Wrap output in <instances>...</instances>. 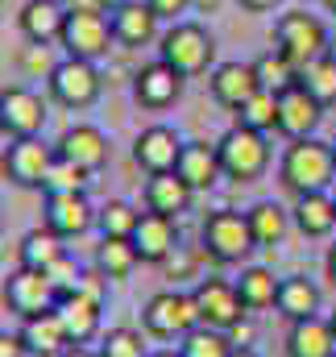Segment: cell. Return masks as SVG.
Segmentation results:
<instances>
[{"instance_id": "obj_54", "label": "cell", "mask_w": 336, "mask_h": 357, "mask_svg": "<svg viewBox=\"0 0 336 357\" xmlns=\"http://www.w3.org/2000/svg\"><path fill=\"white\" fill-rule=\"evenodd\" d=\"M50 4H67V0H50Z\"/></svg>"}, {"instance_id": "obj_36", "label": "cell", "mask_w": 336, "mask_h": 357, "mask_svg": "<svg viewBox=\"0 0 336 357\" xmlns=\"http://www.w3.org/2000/svg\"><path fill=\"white\" fill-rule=\"evenodd\" d=\"M178 354L183 357H233V341H229V333H220V328L195 324V328L178 341Z\"/></svg>"}, {"instance_id": "obj_14", "label": "cell", "mask_w": 336, "mask_h": 357, "mask_svg": "<svg viewBox=\"0 0 336 357\" xmlns=\"http://www.w3.org/2000/svg\"><path fill=\"white\" fill-rule=\"evenodd\" d=\"M96 212L87 191H75V195H46V208H42V225L54 229L63 241H75L96 229Z\"/></svg>"}, {"instance_id": "obj_10", "label": "cell", "mask_w": 336, "mask_h": 357, "mask_svg": "<svg viewBox=\"0 0 336 357\" xmlns=\"http://www.w3.org/2000/svg\"><path fill=\"white\" fill-rule=\"evenodd\" d=\"M191 299H195L199 324L220 328V333H229L245 316V303L237 295V282H229V278H199L195 291H191Z\"/></svg>"}, {"instance_id": "obj_22", "label": "cell", "mask_w": 336, "mask_h": 357, "mask_svg": "<svg viewBox=\"0 0 336 357\" xmlns=\"http://www.w3.org/2000/svg\"><path fill=\"white\" fill-rule=\"evenodd\" d=\"M108 21H112L116 46H150V42L158 38V13H154L146 0L121 4L116 13H108Z\"/></svg>"}, {"instance_id": "obj_55", "label": "cell", "mask_w": 336, "mask_h": 357, "mask_svg": "<svg viewBox=\"0 0 336 357\" xmlns=\"http://www.w3.org/2000/svg\"><path fill=\"white\" fill-rule=\"evenodd\" d=\"M333 204H336V191H333Z\"/></svg>"}, {"instance_id": "obj_11", "label": "cell", "mask_w": 336, "mask_h": 357, "mask_svg": "<svg viewBox=\"0 0 336 357\" xmlns=\"http://www.w3.org/2000/svg\"><path fill=\"white\" fill-rule=\"evenodd\" d=\"M46 100L33 88H4L0 91V133L8 137H42L46 129Z\"/></svg>"}, {"instance_id": "obj_31", "label": "cell", "mask_w": 336, "mask_h": 357, "mask_svg": "<svg viewBox=\"0 0 336 357\" xmlns=\"http://www.w3.org/2000/svg\"><path fill=\"white\" fill-rule=\"evenodd\" d=\"M278 282H282V278H274L266 266L241 270V278H237V295H241L245 312H266V307H274V299H278Z\"/></svg>"}, {"instance_id": "obj_49", "label": "cell", "mask_w": 336, "mask_h": 357, "mask_svg": "<svg viewBox=\"0 0 336 357\" xmlns=\"http://www.w3.org/2000/svg\"><path fill=\"white\" fill-rule=\"evenodd\" d=\"M150 357H183L178 349H158V354H150Z\"/></svg>"}, {"instance_id": "obj_27", "label": "cell", "mask_w": 336, "mask_h": 357, "mask_svg": "<svg viewBox=\"0 0 336 357\" xmlns=\"http://www.w3.org/2000/svg\"><path fill=\"white\" fill-rule=\"evenodd\" d=\"M291 220L303 237H328L336 229V204L333 191H312V195H295Z\"/></svg>"}, {"instance_id": "obj_4", "label": "cell", "mask_w": 336, "mask_h": 357, "mask_svg": "<svg viewBox=\"0 0 336 357\" xmlns=\"http://www.w3.org/2000/svg\"><path fill=\"white\" fill-rule=\"evenodd\" d=\"M158 59L170 63L183 79H191V75H204L212 67L216 42H212V33L199 21H174L167 33L158 38Z\"/></svg>"}, {"instance_id": "obj_13", "label": "cell", "mask_w": 336, "mask_h": 357, "mask_svg": "<svg viewBox=\"0 0 336 357\" xmlns=\"http://www.w3.org/2000/svg\"><path fill=\"white\" fill-rule=\"evenodd\" d=\"M54 316L63 320V328H67V341H71V345H87V341H96V337H100V324H104L100 295H96V291H87V287L59 295Z\"/></svg>"}, {"instance_id": "obj_48", "label": "cell", "mask_w": 336, "mask_h": 357, "mask_svg": "<svg viewBox=\"0 0 336 357\" xmlns=\"http://www.w3.org/2000/svg\"><path fill=\"white\" fill-rule=\"evenodd\" d=\"M91 4H96V8H104V13H116V8H121V4H129V0H91Z\"/></svg>"}, {"instance_id": "obj_2", "label": "cell", "mask_w": 336, "mask_h": 357, "mask_svg": "<svg viewBox=\"0 0 336 357\" xmlns=\"http://www.w3.org/2000/svg\"><path fill=\"white\" fill-rule=\"evenodd\" d=\"M274 50L295 67L303 71L307 63H316L320 54H328V29L316 13L307 8H291L274 21Z\"/></svg>"}, {"instance_id": "obj_35", "label": "cell", "mask_w": 336, "mask_h": 357, "mask_svg": "<svg viewBox=\"0 0 336 357\" xmlns=\"http://www.w3.org/2000/svg\"><path fill=\"white\" fill-rule=\"evenodd\" d=\"M137 220H142V212L129 204V199H108L100 212H96V229H100V237H133V229H137Z\"/></svg>"}, {"instance_id": "obj_43", "label": "cell", "mask_w": 336, "mask_h": 357, "mask_svg": "<svg viewBox=\"0 0 336 357\" xmlns=\"http://www.w3.org/2000/svg\"><path fill=\"white\" fill-rule=\"evenodd\" d=\"M253 337H257V324H253V312H245V316L229 328V341H233V349H250Z\"/></svg>"}, {"instance_id": "obj_46", "label": "cell", "mask_w": 336, "mask_h": 357, "mask_svg": "<svg viewBox=\"0 0 336 357\" xmlns=\"http://www.w3.org/2000/svg\"><path fill=\"white\" fill-rule=\"evenodd\" d=\"M324 274L333 278V287H336V241L328 245V258H324Z\"/></svg>"}, {"instance_id": "obj_24", "label": "cell", "mask_w": 336, "mask_h": 357, "mask_svg": "<svg viewBox=\"0 0 336 357\" xmlns=\"http://www.w3.org/2000/svg\"><path fill=\"white\" fill-rule=\"evenodd\" d=\"M63 21H67V8L50 4V0H25L21 13H17V25H21L25 42H38V46L59 42L63 38Z\"/></svg>"}, {"instance_id": "obj_7", "label": "cell", "mask_w": 336, "mask_h": 357, "mask_svg": "<svg viewBox=\"0 0 336 357\" xmlns=\"http://www.w3.org/2000/svg\"><path fill=\"white\" fill-rule=\"evenodd\" d=\"M195 324H199V312L191 291H158L142 307V328L158 341H183Z\"/></svg>"}, {"instance_id": "obj_39", "label": "cell", "mask_w": 336, "mask_h": 357, "mask_svg": "<svg viewBox=\"0 0 336 357\" xmlns=\"http://www.w3.org/2000/svg\"><path fill=\"white\" fill-rule=\"evenodd\" d=\"M96 354H100V357H150V354H146V337H142L137 328H129V324L108 328Z\"/></svg>"}, {"instance_id": "obj_29", "label": "cell", "mask_w": 336, "mask_h": 357, "mask_svg": "<svg viewBox=\"0 0 336 357\" xmlns=\"http://www.w3.org/2000/svg\"><path fill=\"white\" fill-rule=\"evenodd\" d=\"M63 254H67V241H63L54 229H46V225H42V229H29V233L21 237V245H17V262L25 270H42V274L54 266Z\"/></svg>"}, {"instance_id": "obj_37", "label": "cell", "mask_w": 336, "mask_h": 357, "mask_svg": "<svg viewBox=\"0 0 336 357\" xmlns=\"http://www.w3.org/2000/svg\"><path fill=\"white\" fill-rule=\"evenodd\" d=\"M237 125H245L253 133L278 129V96H274V91H253L250 100L237 108Z\"/></svg>"}, {"instance_id": "obj_15", "label": "cell", "mask_w": 336, "mask_h": 357, "mask_svg": "<svg viewBox=\"0 0 336 357\" xmlns=\"http://www.w3.org/2000/svg\"><path fill=\"white\" fill-rule=\"evenodd\" d=\"M320 121H324V104L316 96H307L303 84H291V88L278 96V133H287L291 142L316 137Z\"/></svg>"}, {"instance_id": "obj_41", "label": "cell", "mask_w": 336, "mask_h": 357, "mask_svg": "<svg viewBox=\"0 0 336 357\" xmlns=\"http://www.w3.org/2000/svg\"><path fill=\"white\" fill-rule=\"evenodd\" d=\"M21 67H25L29 75H50V71H54L59 63H54V59L46 54V46H38V42H29V46H25V54H21Z\"/></svg>"}, {"instance_id": "obj_3", "label": "cell", "mask_w": 336, "mask_h": 357, "mask_svg": "<svg viewBox=\"0 0 336 357\" xmlns=\"http://www.w3.org/2000/svg\"><path fill=\"white\" fill-rule=\"evenodd\" d=\"M199 241H204V254L220 266H237L245 262L257 241H253V229H250V216L237 212V208H216L208 212L204 229H199Z\"/></svg>"}, {"instance_id": "obj_32", "label": "cell", "mask_w": 336, "mask_h": 357, "mask_svg": "<svg viewBox=\"0 0 336 357\" xmlns=\"http://www.w3.org/2000/svg\"><path fill=\"white\" fill-rule=\"evenodd\" d=\"M137 250H133V241H125V237H100V245H96V270L104 274V278H129L133 270H137Z\"/></svg>"}, {"instance_id": "obj_33", "label": "cell", "mask_w": 336, "mask_h": 357, "mask_svg": "<svg viewBox=\"0 0 336 357\" xmlns=\"http://www.w3.org/2000/svg\"><path fill=\"white\" fill-rule=\"evenodd\" d=\"M253 75H257L261 91H274V96H282L291 84H299V71H295V67H291L278 50L257 54V59H253Z\"/></svg>"}, {"instance_id": "obj_30", "label": "cell", "mask_w": 336, "mask_h": 357, "mask_svg": "<svg viewBox=\"0 0 336 357\" xmlns=\"http://www.w3.org/2000/svg\"><path fill=\"white\" fill-rule=\"evenodd\" d=\"M245 216H250V229H253V241H257V250H274V245L287 237L291 212H287V208H278L274 199H261V204H253Z\"/></svg>"}, {"instance_id": "obj_12", "label": "cell", "mask_w": 336, "mask_h": 357, "mask_svg": "<svg viewBox=\"0 0 336 357\" xmlns=\"http://www.w3.org/2000/svg\"><path fill=\"white\" fill-rule=\"evenodd\" d=\"M4 303L13 316L29 320V316H42V312H54L59 303V291L50 287V278L42 270H25L17 266L8 278H4Z\"/></svg>"}, {"instance_id": "obj_53", "label": "cell", "mask_w": 336, "mask_h": 357, "mask_svg": "<svg viewBox=\"0 0 336 357\" xmlns=\"http://www.w3.org/2000/svg\"><path fill=\"white\" fill-rule=\"evenodd\" d=\"M328 324H333V333H336V312H333V316H328Z\"/></svg>"}, {"instance_id": "obj_17", "label": "cell", "mask_w": 336, "mask_h": 357, "mask_svg": "<svg viewBox=\"0 0 336 357\" xmlns=\"http://www.w3.org/2000/svg\"><path fill=\"white\" fill-rule=\"evenodd\" d=\"M178 96H183V75H178L170 63H162V59L146 63V67L133 75V100H137L142 108L162 112V108H170Z\"/></svg>"}, {"instance_id": "obj_42", "label": "cell", "mask_w": 336, "mask_h": 357, "mask_svg": "<svg viewBox=\"0 0 336 357\" xmlns=\"http://www.w3.org/2000/svg\"><path fill=\"white\" fill-rule=\"evenodd\" d=\"M146 4L158 13V21H170V25H174V21H183V17L195 8V0H146Z\"/></svg>"}, {"instance_id": "obj_26", "label": "cell", "mask_w": 336, "mask_h": 357, "mask_svg": "<svg viewBox=\"0 0 336 357\" xmlns=\"http://www.w3.org/2000/svg\"><path fill=\"white\" fill-rule=\"evenodd\" d=\"M287 357H336V333L328 320L307 316L295 320L287 333Z\"/></svg>"}, {"instance_id": "obj_1", "label": "cell", "mask_w": 336, "mask_h": 357, "mask_svg": "<svg viewBox=\"0 0 336 357\" xmlns=\"http://www.w3.org/2000/svg\"><path fill=\"white\" fill-rule=\"evenodd\" d=\"M278 178L291 195H312V191H328L336 183V150L333 142L320 137H303L291 142L282 162H278Z\"/></svg>"}, {"instance_id": "obj_25", "label": "cell", "mask_w": 336, "mask_h": 357, "mask_svg": "<svg viewBox=\"0 0 336 357\" xmlns=\"http://www.w3.org/2000/svg\"><path fill=\"white\" fill-rule=\"evenodd\" d=\"M191 195H195V191L174 175V171H167V175H150L146 178V191H142L146 212H158V216H170V220H178V216L187 212Z\"/></svg>"}, {"instance_id": "obj_52", "label": "cell", "mask_w": 336, "mask_h": 357, "mask_svg": "<svg viewBox=\"0 0 336 357\" xmlns=\"http://www.w3.org/2000/svg\"><path fill=\"white\" fill-rule=\"evenodd\" d=\"M195 4H208V8H216V0H195Z\"/></svg>"}, {"instance_id": "obj_20", "label": "cell", "mask_w": 336, "mask_h": 357, "mask_svg": "<svg viewBox=\"0 0 336 357\" xmlns=\"http://www.w3.org/2000/svg\"><path fill=\"white\" fill-rule=\"evenodd\" d=\"M208 88H212V100L220 108H241L253 91H261L257 75H253V63H216L212 75H208Z\"/></svg>"}, {"instance_id": "obj_45", "label": "cell", "mask_w": 336, "mask_h": 357, "mask_svg": "<svg viewBox=\"0 0 336 357\" xmlns=\"http://www.w3.org/2000/svg\"><path fill=\"white\" fill-rule=\"evenodd\" d=\"M237 4H241L245 13H270V8H278L282 0H237Z\"/></svg>"}, {"instance_id": "obj_6", "label": "cell", "mask_w": 336, "mask_h": 357, "mask_svg": "<svg viewBox=\"0 0 336 357\" xmlns=\"http://www.w3.org/2000/svg\"><path fill=\"white\" fill-rule=\"evenodd\" d=\"M216 158H220V171L233 183H253V178L266 175L270 167V146H266V133H253L245 125H233L220 133L216 142Z\"/></svg>"}, {"instance_id": "obj_44", "label": "cell", "mask_w": 336, "mask_h": 357, "mask_svg": "<svg viewBox=\"0 0 336 357\" xmlns=\"http://www.w3.org/2000/svg\"><path fill=\"white\" fill-rule=\"evenodd\" d=\"M0 357H25V345H21L17 333H4L0 328Z\"/></svg>"}, {"instance_id": "obj_38", "label": "cell", "mask_w": 336, "mask_h": 357, "mask_svg": "<svg viewBox=\"0 0 336 357\" xmlns=\"http://www.w3.org/2000/svg\"><path fill=\"white\" fill-rule=\"evenodd\" d=\"M84 187H87L84 167H75L71 158L54 154L50 171H46V178H42V195H75V191H84Z\"/></svg>"}, {"instance_id": "obj_18", "label": "cell", "mask_w": 336, "mask_h": 357, "mask_svg": "<svg viewBox=\"0 0 336 357\" xmlns=\"http://www.w3.org/2000/svg\"><path fill=\"white\" fill-rule=\"evenodd\" d=\"M133 250H137V258L142 262H150V266H158V262H167L170 254L178 250V229H174V220L170 216H158V212H142V220H137V229H133Z\"/></svg>"}, {"instance_id": "obj_21", "label": "cell", "mask_w": 336, "mask_h": 357, "mask_svg": "<svg viewBox=\"0 0 336 357\" xmlns=\"http://www.w3.org/2000/svg\"><path fill=\"white\" fill-rule=\"evenodd\" d=\"M17 337H21V345H25V357H63L71 349L67 328H63V320H59L54 312H42V316L21 320Z\"/></svg>"}, {"instance_id": "obj_16", "label": "cell", "mask_w": 336, "mask_h": 357, "mask_svg": "<svg viewBox=\"0 0 336 357\" xmlns=\"http://www.w3.org/2000/svg\"><path fill=\"white\" fill-rule=\"evenodd\" d=\"M178 154H183V137L170 129V125H146L133 142V162L146 171V175H167L178 167Z\"/></svg>"}, {"instance_id": "obj_47", "label": "cell", "mask_w": 336, "mask_h": 357, "mask_svg": "<svg viewBox=\"0 0 336 357\" xmlns=\"http://www.w3.org/2000/svg\"><path fill=\"white\" fill-rule=\"evenodd\" d=\"M63 357H100V354H96V349H87V345H71Z\"/></svg>"}, {"instance_id": "obj_28", "label": "cell", "mask_w": 336, "mask_h": 357, "mask_svg": "<svg viewBox=\"0 0 336 357\" xmlns=\"http://www.w3.org/2000/svg\"><path fill=\"white\" fill-rule=\"evenodd\" d=\"M274 307H278V316H287L291 324H295V320H307V316L320 312V287H316L307 274H287V278L278 282Z\"/></svg>"}, {"instance_id": "obj_8", "label": "cell", "mask_w": 336, "mask_h": 357, "mask_svg": "<svg viewBox=\"0 0 336 357\" xmlns=\"http://www.w3.org/2000/svg\"><path fill=\"white\" fill-rule=\"evenodd\" d=\"M46 88H50V100L63 104V108H91L104 91V79L96 71V63L87 59H63L50 75H46Z\"/></svg>"}, {"instance_id": "obj_56", "label": "cell", "mask_w": 336, "mask_h": 357, "mask_svg": "<svg viewBox=\"0 0 336 357\" xmlns=\"http://www.w3.org/2000/svg\"><path fill=\"white\" fill-rule=\"evenodd\" d=\"M333 150H336V142H333Z\"/></svg>"}, {"instance_id": "obj_50", "label": "cell", "mask_w": 336, "mask_h": 357, "mask_svg": "<svg viewBox=\"0 0 336 357\" xmlns=\"http://www.w3.org/2000/svg\"><path fill=\"white\" fill-rule=\"evenodd\" d=\"M233 357H257L253 349H233Z\"/></svg>"}, {"instance_id": "obj_40", "label": "cell", "mask_w": 336, "mask_h": 357, "mask_svg": "<svg viewBox=\"0 0 336 357\" xmlns=\"http://www.w3.org/2000/svg\"><path fill=\"white\" fill-rule=\"evenodd\" d=\"M46 278H50V287H54L59 295H67V291H79V282H84V270H79V262H75L71 254H63L54 266L46 270Z\"/></svg>"}, {"instance_id": "obj_34", "label": "cell", "mask_w": 336, "mask_h": 357, "mask_svg": "<svg viewBox=\"0 0 336 357\" xmlns=\"http://www.w3.org/2000/svg\"><path fill=\"white\" fill-rule=\"evenodd\" d=\"M299 84L307 88V96H316L324 108L336 104V54H333V50H328V54H320L316 63H307V67L299 71Z\"/></svg>"}, {"instance_id": "obj_9", "label": "cell", "mask_w": 336, "mask_h": 357, "mask_svg": "<svg viewBox=\"0 0 336 357\" xmlns=\"http://www.w3.org/2000/svg\"><path fill=\"white\" fill-rule=\"evenodd\" d=\"M54 162V146H46L42 137H13L8 150L0 154V171L13 187H38L42 191V178Z\"/></svg>"}, {"instance_id": "obj_51", "label": "cell", "mask_w": 336, "mask_h": 357, "mask_svg": "<svg viewBox=\"0 0 336 357\" xmlns=\"http://www.w3.org/2000/svg\"><path fill=\"white\" fill-rule=\"evenodd\" d=\"M324 8H328V13L336 17V0H324Z\"/></svg>"}, {"instance_id": "obj_23", "label": "cell", "mask_w": 336, "mask_h": 357, "mask_svg": "<svg viewBox=\"0 0 336 357\" xmlns=\"http://www.w3.org/2000/svg\"><path fill=\"white\" fill-rule=\"evenodd\" d=\"M174 175L183 178L191 191H212L224 178L220 158H216V146H208V142H183V154H178Z\"/></svg>"}, {"instance_id": "obj_19", "label": "cell", "mask_w": 336, "mask_h": 357, "mask_svg": "<svg viewBox=\"0 0 336 357\" xmlns=\"http://www.w3.org/2000/svg\"><path fill=\"white\" fill-rule=\"evenodd\" d=\"M54 154L71 158L75 167H84L87 175H96V171L108 162V137H104V129H96V125H71V129H63Z\"/></svg>"}, {"instance_id": "obj_5", "label": "cell", "mask_w": 336, "mask_h": 357, "mask_svg": "<svg viewBox=\"0 0 336 357\" xmlns=\"http://www.w3.org/2000/svg\"><path fill=\"white\" fill-rule=\"evenodd\" d=\"M112 21H108V13L104 8H96V4H75V8H67V21H63V38H59V46L67 50V59H87V63H96V59H104L108 50H112Z\"/></svg>"}]
</instances>
